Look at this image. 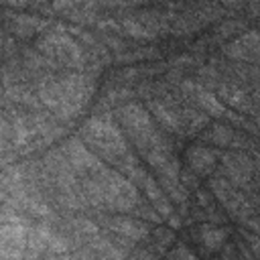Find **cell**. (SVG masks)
<instances>
[{
    "label": "cell",
    "instance_id": "obj_1",
    "mask_svg": "<svg viewBox=\"0 0 260 260\" xmlns=\"http://www.w3.org/2000/svg\"><path fill=\"white\" fill-rule=\"evenodd\" d=\"M93 87V77L85 71L47 73L35 85L39 102L59 120H73L79 116L91 100Z\"/></svg>",
    "mask_w": 260,
    "mask_h": 260
},
{
    "label": "cell",
    "instance_id": "obj_25",
    "mask_svg": "<svg viewBox=\"0 0 260 260\" xmlns=\"http://www.w3.org/2000/svg\"><path fill=\"white\" fill-rule=\"evenodd\" d=\"M258 183H260V162H258Z\"/></svg>",
    "mask_w": 260,
    "mask_h": 260
},
{
    "label": "cell",
    "instance_id": "obj_24",
    "mask_svg": "<svg viewBox=\"0 0 260 260\" xmlns=\"http://www.w3.org/2000/svg\"><path fill=\"white\" fill-rule=\"evenodd\" d=\"M215 260H242V254L236 252V250H232V248H228V250H223Z\"/></svg>",
    "mask_w": 260,
    "mask_h": 260
},
{
    "label": "cell",
    "instance_id": "obj_12",
    "mask_svg": "<svg viewBox=\"0 0 260 260\" xmlns=\"http://www.w3.org/2000/svg\"><path fill=\"white\" fill-rule=\"evenodd\" d=\"M185 162L191 175L205 177V175H211V171L219 165V152L207 146H191L185 154Z\"/></svg>",
    "mask_w": 260,
    "mask_h": 260
},
{
    "label": "cell",
    "instance_id": "obj_22",
    "mask_svg": "<svg viewBox=\"0 0 260 260\" xmlns=\"http://www.w3.org/2000/svg\"><path fill=\"white\" fill-rule=\"evenodd\" d=\"M169 260H199L187 246H183V244H179V246H175L171 252H169Z\"/></svg>",
    "mask_w": 260,
    "mask_h": 260
},
{
    "label": "cell",
    "instance_id": "obj_21",
    "mask_svg": "<svg viewBox=\"0 0 260 260\" xmlns=\"http://www.w3.org/2000/svg\"><path fill=\"white\" fill-rule=\"evenodd\" d=\"M152 240H154L156 248L165 250L169 244H173V240H175V234H173L171 230H167V228H158V230L152 234Z\"/></svg>",
    "mask_w": 260,
    "mask_h": 260
},
{
    "label": "cell",
    "instance_id": "obj_17",
    "mask_svg": "<svg viewBox=\"0 0 260 260\" xmlns=\"http://www.w3.org/2000/svg\"><path fill=\"white\" fill-rule=\"evenodd\" d=\"M49 22L39 18V16H30V14H16L12 18V30L18 35V37H30L39 30H43Z\"/></svg>",
    "mask_w": 260,
    "mask_h": 260
},
{
    "label": "cell",
    "instance_id": "obj_7",
    "mask_svg": "<svg viewBox=\"0 0 260 260\" xmlns=\"http://www.w3.org/2000/svg\"><path fill=\"white\" fill-rule=\"evenodd\" d=\"M254 162L248 154L244 152H238V150H232V152H225L221 158H219V173L221 177H225L230 183H234L236 187H240L244 193H248L252 187V179H254Z\"/></svg>",
    "mask_w": 260,
    "mask_h": 260
},
{
    "label": "cell",
    "instance_id": "obj_18",
    "mask_svg": "<svg viewBox=\"0 0 260 260\" xmlns=\"http://www.w3.org/2000/svg\"><path fill=\"white\" fill-rule=\"evenodd\" d=\"M203 140H207V142H211L215 146H234L238 142V136L230 126L213 124L203 132Z\"/></svg>",
    "mask_w": 260,
    "mask_h": 260
},
{
    "label": "cell",
    "instance_id": "obj_4",
    "mask_svg": "<svg viewBox=\"0 0 260 260\" xmlns=\"http://www.w3.org/2000/svg\"><path fill=\"white\" fill-rule=\"evenodd\" d=\"M116 118L126 130L132 144L142 152H150L156 148H173L171 140L154 126L150 114L140 104H124L116 110Z\"/></svg>",
    "mask_w": 260,
    "mask_h": 260
},
{
    "label": "cell",
    "instance_id": "obj_19",
    "mask_svg": "<svg viewBox=\"0 0 260 260\" xmlns=\"http://www.w3.org/2000/svg\"><path fill=\"white\" fill-rule=\"evenodd\" d=\"M179 112H181V120H183V128L187 134H193V132H199L201 128L207 126L209 118L205 114H201L197 108L193 106H179Z\"/></svg>",
    "mask_w": 260,
    "mask_h": 260
},
{
    "label": "cell",
    "instance_id": "obj_20",
    "mask_svg": "<svg viewBox=\"0 0 260 260\" xmlns=\"http://www.w3.org/2000/svg\"><path fill=\"white\" fill-rule=\"evenodd\" d=\"M120 28H122L126 35L134 37V39H154V37H156V32H154L148 24H144L138 16L124 18V20H122V24H120Z\"/></svg>",
    "mask_w": 260,
    "mask_h": 260
},
{
    "label": "cell",
    "instance_id": "obj_8",
    "mask_svg": "<svg viewBox=\"0 0 260 260\" xmlns=\"http://www.w3.org/2000/svg\"><path fill=\"white\" fill-rule=\"evenodd\" d=\"M65 158L69 160V165L73 167V171L79 175V179H87L93 177L95 173H100L102 169H106L100 160V156L81 140V138H71L65 142V146L61 148Z\"/></svg>",
    "mask_w": 260,
    "mask_h": 260
},
{
    "label": "cell",
    "instance_id": "obj_11",
    "mask_svg": "<svg viewBox=\"0 0 260 260\" xmlns=\"http://www.w3.org/2000/svg\"><path fill=\"white\" fill-rule=\"evenodd\" d=\"M148 110L169 134H183L185 132L181 112H179L177 104H173L165 98H150L148 100Z\"/></svg>",
    "mask_w": 260,
    "mask_h": 260
},
{
    "label": "cell",
    "instance_id": "obj_5",
    "mask_svg": "<svg viewBox=\"0 0 260 260\" xmlns=\"http://www.w3.org/2000/svg\"><path fill=\"white\" fill-rule=\"evenodd\" d=\"M37 51L55 67V69H81L87 63L85 49L67 32L63 26H55V30H47L39 43Z\"/></svg>",
    "mask_w": 260,
    "mask_h": 260
},
{
    "label": "cell",
    "instance_id": "obj_3",
    "mask_svg": "<svg viewBox=\"0 0 260 260\" xmlns=\"http://www.w3.org/2000/svg\"><path fill=\"white\" fill-rule=\"evenodd\" d=\"M81 140L98 154L108 158L110 162H118L124 158L128 150V142L122 134V130L116 126L110 114H98L91 116L83 126H81Z\"/></svg>",
    "mask_w": 260,
    "mask_h": 260
},
{
    "label": "cell",
    "instance_id": "obj_9",
    "mask_svg": "<svg viewBox=\"0 0 260 260\" xmlns=\"http://www.w3.org/2000/svg\"><path fill=\"white\" fill-rule=\"evenodd\" d=\"M100 223L106 232L120 236L128 242H142L150 236L148 223H144L138 217H128V215H108V217H100Z\"/></svg>",
    "mask_w": 260,
    "mask_h": 260
},
{
    "label": "cell",
    "instance_id": "obj_14",
    "mask_svg": "<svg viewBox=\"0 0 260 260\" xmlns=\"http://www.w3.org/2000/svg\"><path fill=\"white\" fill-rule=\"evenodd\" d=\"M225 53L234 59H246V61H260V35L248 32L225 47Z\"/></svg>",
    "mask_w": 260,
    "mask_h": 260
},
{
    "label": "cell",
    "instance_id": "obj_13",
    "mask_svg": "<svg viewBox=\"0 0 260 260\" xmlns=\"http://www.w3.org/2000/svg\"><path fill=\"white\" fill-rule=\"evenodd\" d=\"M193 236L197 238L199 246L205 252H219L223 250V244L228 240V232L219 225H215L213 221H205L201 225H197V230H193Z\"/></svg>",
    "mask_w": 260,
    "mask_h": 260
},
{
    "label": "cell",
    "instance_id": "obj_15",
    "mask_svg": "<svg viewBox=\"0 0 260 260\" xmlns=\"http://www.w3.org/2000/svg\"><path fill=\"white\" fill-rule=\"evenodd\" d=\"M144 193H146V199L148 203L152 205V209L162 217V219H171L173 217V205H171V199L167 197L165 189L160 187V183L148 175L146 183H144Z\"/></svg>",
    "mask_w": 260,
    "mask_h": 260
},
{
    "label": "cell",
    "instance_id": "obj_2",
    "mask_svg": "<svg viewBox=\"0 0 260 260\" xmlns=\"http://www.w3.org/2000/svg\"><path fill=\"white\" fill-rule=\"evenodd\" d=\"M81 189L87 205L110 211H134L140 205L138 187L120 171L102 169L93 177L81 179Z\"/></svg>",
    "mask_w": 260,
    "mask_h": 260
},
{
    "label": "cell",
    "instance_id": "obj_16",
    "mask_svg": "<svg viewBox=\"0 0 260 260\" xmlns=\"http://www.w3.org/2000/svg\"><path fill=\"white\" fill-rule=\"evenodd\" d=\"M217 93H219V98L228 106H232V108H236L240 112H250V108H252V100L248 98V93L244 91V87H240L238 83L219 81L217 83Z\"/></svg>",
    "mask_w": 260,
    "mask_h": 260
},
{
    "label": "cell",
    "instance_id": "obj_23",
    "mask_svg": "<svg viewBox=\"0 0 260 260\" xmlns=\"http://www.w3.org/2000/svg\"><path fill=\"white\" fill-rule=\"evenodd\" d=\"M246 240H248V246H250V252L256 260H260V236L258 234H246Z\"/></svg>",
    "mask_w": 260,
    "mask_h": 260
},
{
    "label": "cell",
    "instance_id": "obj_6",
    "mask_svg": "<svg viewBox=\"0 0 260 260\" xmlns=\"http://www.w3.org/2000/svg\"><path fill=\"white\" fill-rule=\"evenodd\" d=\"M209 189L215 195V199L223 205V209L238 221L246 223L250 217L256 215V207L252 205V201L248 199V195L236 187L234 183H230L225 177L215 175L209 179Z\"/></svg>",
    "mask_w": 260,
    "mask_h": 260
},
{
    "label": "cell",
    "instance_id": "obj_10",
    "mask_svg": "<svg viewBox=\"0 0 260 260\" xmlns=\"http://www.w3.org/2000/svg\"><path fill=\"white\" fill-rule=\"evenodd\" d=\"M181 89H183L185 95H187L193 104H197L203 112H207V114H211V116H215V118L232 116V114L228 112V108L219 102V98H215V93H213L211 89H207L201 81H191V79H187V81L181 83Z\"/></svg>",
    "mask_w": 260,
    "mask_h": 260
}]
</instances>
